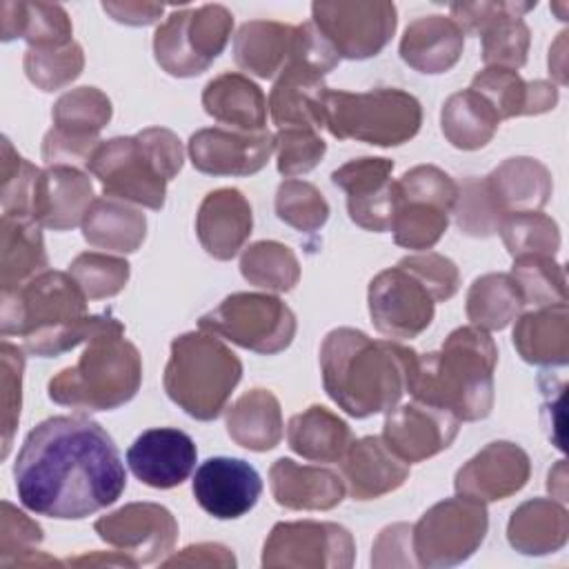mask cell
<instances>
[{
    "mask_svg": "<svg viewBox=\"0 0 569 569\" xmlns=\"http://www.w3.org/2000/svg\"><path fill=\"white\" fill-rule=\"evenodd\" d=\"M13 480L24 509L56 520L93 516L127 487L113 438L87 416H51L36 425L16 456Z\"/></svg>",
    "mask_w": 569,
    "mask_h": 569,
    "instance_id": "1",
    "label": "cell"
},
{
    "mask_svg": "<svg viewBox=\"0 0 569 569\" xmlns=\"http://www.w3.org/2000/svg\"><path fill=\"white\" fill-rule=\"evenodd\" d=\"M87 300L71 273L47 269L2 291L0 333L22 338L24 349L40 358L62 356L100 333H124L111 313L91 316Z\"/></svg>",
    "mask_w": 569,
    "mask_h": 569,
    "instance_id": "2",
    "label": "cell"
},
{
    "mask_svg": "<svg viewBox=\"0 0 569 569\" xmlns=\"http://www.w3.org/2000/svg\"><path fill=\"white\" fill-rule=\"evenodd\" d=\"M416 351L393 340H373L353 327L331 329L320 347L327 396L351 418L393 409L407 391Z\"/></svg>",
    "mask_w": 569,
    "mask_h": 569,
    "instance_id": "3",
    "label": "cell"
},
{
    "mask_svg": "<svg viewBox=\"0 0 569 569\" xmlns=\"http://www.w3.org/2000/svg\"><path fill=\"white\" fill-rule=\"evenodd\" d=\"M496 365L498 347L489 331L465 325L453 329L438 351L416 353L407 391L460 422H476L493 409Z\"/></svg>",
    "mask_w": 569,
    "mask_h": 569,
    "instance_id": "4",
    "label": "cell"
},
{
    "mask_svg": "<svg viewBox=\"0 0 569 569\" xmlns=\"http://www.w3.org/2000/svg\"><path fill=\"white\" fill-rule=\"evenodd\" d=\"M184 149L180 138L164 127H147L136 136L102 140L84 162L100 180L107 198H118L147 209H162L167 184L180 173Z\"/></svg>",
    "mask_w": 569,
    "mask_h": 569,
    "instance_id": "5",
    "label": "cell"
},
{
    "mask_svg": "<svg viewBox=\"0 0 569 569\" xmlns=\"http://www.w3.org/2000/svg\"><path fill=\"white\" fill-rule=\"evenodd\" d=\"M242 378L240 358L209 331H187L171 340L162 385L187 416L216 420Z\"/></svg>",
    "mask_w": 569,
    "mask_h": 569,
    "instance_id": "6",
    "label": "cell"
},
{
    "mask_svg": "<svg viewBox=\"0 0 569 569\" xmlns=\"http://www.w3.org/2000/svg\"><path fill=\"white\" fill-rule=\"evenodd\" d=\"M142 358L124 333L91 338L78 362L58 371L47 393L56 405L80 411H111L127 405L140 389Z\"/></svg>",
    "mask_w": 569,
    "mask_h": 569,
    "instance_id": "7",
    "label": "cell"
},
{
    "mask_svg": "<svg viewBox=\"0 0 569 569\" xmlns=\"http://www.w3.org/2000/svg\"><path fill=\"white\" fill-rule=\"evenodd\" d=\"M422 124V107L416 96L396 87L371 91H329L325 127L338 140H356L373 147L409 142Z\"/></svg>",
    "mask_w": 569,
    "mask_h": 569,
    "instance_id": "8",
    "label": "cell"
},
{
    "mask_svg": "<svg viewBox=\"0 0 569 569\" xmlns=\"http://www.w3.org/2000/svg\"><path fill=\"white\" fill-rule=\"evenodd\" d=\"M233 31V13L222 4L176 9L153 33V56L173 78L204 73L224 51Z\"/></svg>",
    "mask_w": 569,
    "mask_h": 569,
    "instance_id": "9",
    "label": "cell"
},
{
    "mask_svg": "<svg viewBox=\"0 0 569 569\" xmlns=\"http://www.w3.org/2000/svg\"><path fill=\"white\" fill-rule=\"evenodd\" d=\"M198 327L253 353L273 356L293 342L298 322L278 296L238 291L200 316Z\"/></svg>",
    "mask_w": 569,
    "mask_h": 569,
    "instance_id": "10",
    "label": "cell"
},
{
    "mask_svg": "<svg viewBox=\"0 0 569 569\" xmlns=\"http://www.w3.org/2000/svg\"><path fill=\"white\" fill-rule=\"evenodd\" d=\"M489 529L485 502L456 496L429 507L411 527V551L418 567L442 569L469 560Z\"/></svg>",
    "mask_w": 569,
    "mask_h": 569,
    "instance_id": "11",
    "label": "cell"
},
{
    "mask_svg": "<svg viewBox=\"0 0 569 569\" xmlns=\"http://www.w3.org/2000/svg\"><path fill=\"white\" fill-rule=\"evenodd\" d=\"M311 22L342 60L378 56L398 27V11L387 0L313 2Z\"/></svg>",
    "mask_w": 569,
    "mask_h": 569,
    "instance_id": "12",
    "label": "cell"
},
{
    "mask_svg": "<svg viewBox=\"0 0 569 569\" xmlns=\"http://www.w3.org/2000/svg\"><path fill=\"white\" fill-rule=\"evenodd\" d=\"M353 560L356 540L338 522H278L262 547L264 569H349Z\"/></svg>",
    "mask_w": 569,
    "mask_h": 569,
    "instance_id": "13",
    "label": "cell"
},
{
    "mask_svg": "<svg viewBox=\"0 0 569 569\" xmlns=\"http://www.w3.org/2000/svg\"><path fill=\"white\" fill-rule=\"evenodd\" d=\"M111 116V100L100 89H69L51 109L53 127L44 133L42 160L47 164H84L91 151L102 142L98 136L109 124Z\"/></svg>",
    "mask_w": 569,
    "mask_h": 569,
    "instance_id": "14",
    "label": "cell"
},
{
    "mask_svg": "<svg viewBox=\"0 0 569 569\" xmlns=\"http://www.w3.org/2000/svg\"><path fill=\"white\" fill-rule=\"evenodd\" d=\"M536 2H451V18L465 33H478L487 67L520 69L527 62L531 31L522 16Z\"/></svg>",
    "mask_w": 569,
    "mask_h": 569,
    "instance_id": "15",
    "label": "cell"
},
{
    "mask_svg": "<svg viewBox=\"0 0 569 569\" xmlns=\"http://www.w3.org/2000/svg\"><path fill=\"white\" fill-rule=\"evenodd\" d=\"M367 302L373 327L396 340L418 338L436 316V300L429 289L398 264L371 278Z\"/></svg>",
    "mask_w": 569,
    "mask_h": 569,
    "instance_id": "16",
    "label": "cell"
},
{
    "mask_svg": "<svg viewBox=\"0 0 569 569\" xmlns=\"http://www.w3.org/2000/svg\"><path fill=\"white\" fill-rule=\"evenodd\" d=\"M96 533L136 565L158 562L178 540L173 513L158 502H129L93 522Z\"/></svg>",
    "mask_w": 569,
    "mask_h": 569,
    "instance_id": "17",
    "label": "cell"
},
{
    "mask_svg": "<svg viewBox=\"0 0 569 569\" xmlns=\"http://www.w3.org/2000/svg\"><path fill=\"white\" fill-rule=\"evenodd\" d=\"M391 171L393 160L362 156L331 173V182L347 193L351 222L365 231L385 233L391 229L398 209V184L391 180Z\"/></svg>",
    "mask_w": 569,
    "mask_h": 569,
    "instance_id": "18",
    "label": "cell"
},
{
    "mask_svg": "<svg viewBox=\"0 0 569 569\" xmlns=\"http://www.w3.org/2000/svg\"><path fill=\"white\" fill-rule=\"evenodd\" d=\"M460 431V420L433 405L411 400L387 411L382 440L405 462H422L451 447Z\"/></svg>",
    "mask_w": 569,
    "mask_h": 569,
    "instance_id": "19",
    "label": "cell"
},
{
    "mask_svg": "<svg viewBox=\"0 0 569 569\" xmlns=\"http://www.w3.org/2000/svg\"><path fill=\"white\" fill-rule=\"evenodd\" d=\"M529 476L531 460L527 451L516 442L493 440L456 471L453 489L458 496L478 502H496L518 493Z\"/></svg>",
    "mask_w": 569,
    "mask_h": 569,
    "instance_id": "20",
    "label": "cell"
},
{
    "mask_svg": "<svg viewBox=\"0 0 569 569\" xmlns=\"http://www.w3.org/2000/svg\"><path fill=\"white\" fill-rule=\"evenodd\" d=\"M191 491L209 516L236 520L256 507L262 493V480L247 460L213 456L196 469Z\"/></svg>",
    "mask_w": 569,
    "mask_h": 569,
    "instance_id": "21",
    "label": "cell"
},
{
    "mask_svg": "<svg viewBox=\"0 0 569 569\" xmlns=\"http://www.w3.org/2000/svg\"><path fill=\"white\" fill-rule=\"evenodd\" d=\"M191 164L207 176H251L267 167L276 151L273 133H244L222 127L198 129L189 138Z\"/></svg>",
    "mask_w": 569,
    "mask_h": 569,
    "instance_id": "22",
    "label": "cell"
},
{
    "mask_svg": "<svg viewBox=\"0 0 569 569\" xmlns=\"http://www.w3.org/2000/svg\"><path fill=\"white\" fill-rule=\"evenodd\" d=\"M198 449L189 433L176 427H153L142 431L127 449L131 473L147 487L173 489L196 469Z\"/></svg>",
    "mask_w": 569,
    "mask_h": 569,
    "instance_id": "23",
    "label": "cell"
},
{
    "mask_svg": "<svg viewBox=\"0 0 569 569\" xmlns=\"http://www.w3.org/2000/svg\"><path fill=\"white\" fill-rule=\"evenodd\" d=\"M93 200V184L84 171L71 164H49L38 173L31 198V218L40 227L69 231L82 224Z\"/></svg>",
    "mask_w": 569,
    "mask_h": 569,
    "instance_id": "24",
    "label": "cell"
},
{
    "mask_svg": "<svg viewBox=\"0 0 569 569\" xmlns=\"http://www.w3.org/2000/svg\"><path fill=\"white\" fill-rule=\"evenodd\" d=\"M253 229V213L242 191L222 187L209 191L196 213V233L202 249L216 260H231Z\"/></svg>",
    "mask_w": 569,
    "mask_h": 569,
    "instance_id": "25",
    "label": "cell"
},
{
    "mask_svg": "<svg viewBox=\"0 0 569 569\" xmlns=\"http://www.w3.org/2000/svg\"><path fill=\"white\" fill-rule=\"evenodd\" d=\"M342 480L353 500H376L405 485L409 462L398 458L382 436L353 440L340 460Z\"/></svg>",
    "mask_w": 569,
    "mask_h": 569,
    "instance_id": "26",
    "label": "cell"
},
{
    "mask_svg": "<svg viewBox=\"0 0 569 569\" xmlns=\"http://www.w3.org/2000/svg\"><path fill=\"white\" fill-rule=\"evenodd\" d=\"M273 500L293 511H329L345 498V480L316 465H300L291 458H278L269 469Z\"/></svg>",
    "mask_w": 569,
    "mask_h": 569,
    "instance_id": "27",
    "label": "cell"
},
{
    "mask_svg": "<svg viewBox=\"0 0 569 569\" xmlns=\"http://www.w3.org/2000/svg\"><path fill=\"white\" fill-rule=\"evenodd\" d=\"M327 84L320 73L313 69L289 62L269 93V113L278 129L302 127V129H322L325 127V102Z\"/></svg>",
    "mask_w": 569,
    "mask_h": 569,
    "instance_id": "28",
    "label": "cell"
},
{
    "mask_svg": "<svg viewBox=\"0 0 569 569\" xmlns=\"http://www.w3.org/2000/svg\"><path fill=\"white\" fill-rule=\"evenodd\" d=\"M465 31L451 16H420L407 24L400 38V58L418 73L449 71L462 56Z\"/></svg>",
    "mask_w": 569,
    "mask_h": 569,
    "instance_id": "29",
    "label": "cell"
},
{
    "mask_svg": "<svg viewBox=\"0 0 569 569\" xmlns=\"http://www.w3.org/2000/svg\"><path fill=\"white\" fill-rule=\"evenodd\" d=\"M498 113L500 120L516 116L547 113L558 104V87L549 80H522L518 71L485 67L471 80V87Z\"/></svg>",
    "mask_w": 569,
    "mask_h": 569,
    "instance_id": "30",
    "label": "cell"
},
{
    "mask_svg": "<svg viewBox=\"0 0 569 569\" xmlns=\"http://www.w3.org/2000/svg\"><path fill=\"white\" fill-rule=\"evenodd\" d=\"M204 111L233 131H267V98L262 89L244 73L224 71L202 89Z\"/></svg>",
    "mask_w": 569,
    "mask_h": 569,
    "instance_id": "31",
    "label": "cell"
},
{
    "mask_svg": "<svg viewBox=\"0 0 569 569\" xmlns=\"http://www.w3.org/2000/svg\"><path fill=\"white\" fill-rule=\"evenodd\" d=\"M518 356L529 365L565 367L569 362L567 302L520 313L511 333Z\"/></svg>",
    "mask_w": 569,
    "mask_h": 569,
    "instance_id": "32",
    "label": "cell"
},
{
    "mask_svg": "<svg viewBox=\"0 0 569 569\" xmlns=\"http://www.w3.org/2000/svg\"><path fill=\"white\" fill-rule=\"evenodd\" d=\"M485 184L505 216L518 211H540L553 191L551 171L540 160L529 156L502 160L491 173L485 176Z\"/></svg>",
    "mask_w": 569,
    "mask_h": 569,
    "instance_id": "33",
    "label": "cell"
},
{
    "mask_svg": "<svg viewBox=\"0 0 569 569\" xmlns=\"http://www.w3.org/2000/svg\"><path fill=\"white\" fill-rule=\"evenodd\" d=\"M507 540L525 556L560 551L569 540V511L553 498H531L513 509Z\"/></svg>",
    "mask_w": 569,
    "mask_h": 569,
    "instance_id": "34",
    "label": "cell"
},
{
    "mask_svg": "<svg viewBox=\"0 0 569 569\" xmlns=\"http://www.w3.org/2000/svg\"><path fill=\"white\" fill-rule=\"evenodd\" d=\"M296 27L276 20H249L233 38L236 64L262 80L276 78L291 60Z\"/></svg>",
    "mask_w": 569,
    "mask_h": 569,
    "instance_id": "35",
    "label": "cell"
},
{
    "mask_svg": "<svg viewBox=\"0 0 569 569\" xmlns=\"http://www.w3.org/2000/svg\"><path fill=\"white\" fill-rule=\"evenodd\" d=\"M49 258L40 224L31 216L2 213L0 222V284L16 289L33 276L47 271Z\"/></svg>",
    "mask_w": 569,
    "mask_h": 569,
    "instance_id": "36",
    "label": "cell"
},
{
    "mask_svg": "<svg viewBox=\"0 0 569 569\" xmlns=\"http://www.w3.org/2000/svg\"><path fill=\"white\" fill-rule=\"evenodd\" d=\"M287 442L305 460L340 462L353 442V433L338 413L322 405H311L289 418Z\"/></svg>",
    "mask_w": 569,
    "mask_h": 569,
    "instance_id": "37",
    "label": "cell"
},
{
    "mask_svg": "<svg viewBox=\"0 0 569 569\" xmlns=\"http://www.w3.org/2000/svg\"><path fill=\"white\" fill-rule=\"evenodd\" d=\"M73 24L64 7L51 2H0V36L4 42L22 38L29 47H64L73 42Z\"/></svg>",
    "mask_w": 569,
    "mask_h": 569,
    "instance_id": "38",
    "label": "cell"
},
{
    "mask_svg": "<svg viewBox=\"0 0 569 569\" xmlns=\"http://www.w3.org/2000/svg\"><path fill=\"white\" fill-rule=\"evenodd\" d=\"M282 431V409L269 389H249L227 407V433L242 449L269 451L280 445Z\"/></svg>",
    "mask_w": 569,
    "mask_h": 569,
    "instance_id": "39",
    "label": "cell"
},
{
    "mask_svg": "<svg viewBox=\"0 0 569 569\" xmlns=\"http://www.w3.org/2000/svg\"><path fill=\"white\" fill-rule=\"evenodd\" d=\"M80 227L91 247L116 253H133L147 238L144 213L118 198H96Z\"/></svg>",
    "mask_w": 569,
    "mask_h": 569,
    "instance_id": "40",
    "label": "cell"
},
{
    "mask_svg": "<svg viewBox=\"0 0 569 569\" xmlns=\"http://www.w3.org/2000/svg\"><path fill=\"white\" fill-rule=\"evenodd\" d=\"M496 109L473 89L451 93L440 111V127L451 147L476 151L491 142L500 127Z\"/></svg>",
    "mask_w": 569,
    "mask_h": 569,
    "instance_id": "41",
    "label": "cell"
},
{
    "mask_svg": "<svg viewBox=\"0 0 569 569\" xmlns=\"http://www.w3.org/2000/svg\"><path fill=\"white\" fill-rule=\"evenodd\" d=\"M525 300L509 273H485L467 291V318L471 325L500 331L520 316Z\"/></svg>",
    "mask_w": 569,
    "mask_h": 569,
    "instance_id": "42",
    "label": "cell"
},
{
    "mask_svg": "<svg viewBox=\"0 0 569 569\" xmlns=\"http://www.w3.org/2000/svg\"><path fill=\"white\" fill-rule=\"evenodd\" d=\"M240 273L249 284L282 293L298 284L300 262L291 247L278 240H258L242 251Z\"/></svg>",
    "mask_w": 569,
    "mask_h": 569,
    "instance_id": "43",
    "label": "cell"
},
{
    "mask_svg": "<svg viewBox=\"0 0 569 569\" xmlns=\"http://www.w3.org/2000/svg\"><path fill=\"white\" fill-rule=\"evenodd\" d=\"M42 527L24 511L16 509L9 500H2L0 520V567H44L62 565L56 558L42 553Z\"/></svg>",
    "mask_w": 569,
    "mask_h": 569,
    "instance_id": "44",
    "label": "cell"
},
{
    "mask_svg": "<svg viewBox=\"0 0 569 569\" xmlns=\"http://www.w3.org/2000/svg\"><path fill=\"white\" fill-rule=\"evenodd\" d=\"M449 227V211L416 198H400L391 222L393 242L405 249L427 251L431 249Z\"/></svg>",
    "mask_w": 569,
    "mask_h": 569,
    "instance_id": "45",
    "label": "cell"
},
{
    "mask_svg": "<svg viewBox=\"0 0 569 569\" xmlns=\"http://www.w3.org/2000/svg\"><path fill=\"white\" fill-rule=\"evenodd\" d=\"M509 276L516 280L525 307H549L567 302V278L553 256H518Z\"/></svg>",
    "mask_w": 569,
    "mask_h": 569,
    "instance_id": "46",
    "label": "cell"
},
{
    "mask_svg": "<svg viewBox=\"0 0 569 569\" xmlns=\"http://www.w3.org/2000/svg\"><path fill=\"white\" fill-rule=\"evenodd\" d=\"M511 258L556 256L560 249V229L553 218L540 211L507 213L498 229Z\"/></svg>",
    "mask_w": 569,
    "mask_h": 569,
    "instance_id": "47",
    "label": "cell"
},
{
    "mask_svg": "<svg viewBox=\"0 0 569 569\" xmlns=\"http://www.w3.org/2000/svg\"><path fill=\"white\" fill-rule=\"evenodd\" d=\"M24 73L40 91H58L71 84L84 69L82 47L73 40L64 47H29L22 58Z\"/></svg>",
    "mask_w": 569,
    "mask_h": 569,
    "instance_id": "48",
    "label": "cell"
},
{
    "mask_svg": "<svg viewBox=\"0 0 569 569\" xmlns=\"http://www.w3.org/2000/svg\"><path fill=\"white\" fill-rule=\"evenodd\" d=\"M276 216L302 233H313L325 227L329 220V202L322 191L307 182L287 178L278 184L276 191Z\"/></svg>",
    "mask_w": 569,
    "mask_h": 569,
    "instance_id": "49",
    "label": "cell"
},
{
    "mask_svg": "<svg viewBox=\"0 0 569 569\" xmlns=\"http://www.w3.org/2000/svg\"><path fill=\"white\" fill-rule=\"evenodd\" d=\"M451 213L458 229L473 238H489L498 233L500 222L505 220V213L489 193L485 178L476 176H469L458 184V200Z\"/></svg>",
    "mask_w": 569,
    "mask_h": 569,
    "instance_id": "50",
    "label": "cell"
},
{
    "mask_svg": "<svg viewBox=\"0 0 569 569\" xmlns=\"http://www.w3.org/2000/svg\"><path fill=\"white\" fill-rule=\"evenodd\" d=\"M69 273L89 300H102L120 293L127 287L131 269L124 258L84 251L71 260Z\"/></svg>",
    "mask_w": 569,
    "mask_h": 569,
    "instance_id": "51",
    "label": "cell"
},
{
    "mask_svg": "<svg viewBox=\"0 0 569 569\" xmlns=\"http://www.w3.org/2000/svg\"><path fill=\"white\" fill-rule=\"evenodd\" d=\"M40 169L22 158L9 138H2V169H0V202L2 213L31 216V198Z\"/></svg>",
    "mask_w": 569,
    "mask_h": 569,
    "instance_id": "52",
    "label": "cell"
},
{
    "mask_svg": "<svg viewBox=\"0 0 569 569\" xmlns=\"http://www.w3.org/2000/svg\"><path fill=\"white\" fill-rule=\"evenodd\" d=\"M276 164L284 178L309 173L327 153V142L313 129L284 127L273 136Z\"/></svg>",
    "mask_w": 569,
    "mask_h": 569,
    "instance_id": "53",
    "label": "cell"
},
{
    "mask_svg": "<svg viewBox=\"0 0 569 569\" xmlns=\"http://www.w3.org/2000/svg\"><path fill=\"white\" fill-rule=\"evenodd\" d=\"M0 402H2V458L9 456L13 433L20 420L22 409V371H24V356L22 351L2 340L0 345Z\"/></svg>",
    "mask_w": 569,
    "mask_h": 569,
    "instance_id": "54",
    "label": "cell"
},
{
    "mask_svg": "<svg viewBox=\"0 0 569 569\" xmlns=\"http://www.w3.org/2000/svg\"><path fill=\"white\" fill-rule=\"evenodd\" d=\"M396 184L400 198L427 200L447 209L449 213L453 211V204L458 200V182L433 164H418L405 171L400 180H396Z\"/></svg>",
    "mask_w": 569,
    "mask_h": 569,
    "instance_id": "55",
    "label": "cell"
},
{
    "mask_svg": "<svg viewBox=\"0 0 569 569\" xmlns=\"http://www.w3.org/2000/svg\"><path fill=\"white\" fill-rule=\"evenodd\" d=\"M398 267L413 273L429 289L436 302H445L453 298L456 291L460 289V271L456 262L442 253L425 251V253L405 256L402 260H398Z\"/></svg>",
    "mask_w": 569,
    "mask_h": 569,
    "instance_id": "56",
    "label": "cell"
},
{
    "mask_svg": "<svg viewBox=\"0 0 569 569\" xmlns=\"http://www.w3.org/2000/svg\"><path fill=\"white\" fill-rule=\"evenodd\" d=\"M411 551V527L405 522H396L385 527L371 551L373 567H411L416 560L409 556Z\"/></svg>",
    "mask_w": 569,
    "mask_h": 569,
    "instance_id": "57",
    "label": "cell"
},
{
    "mask_svg": "<svg viewBox=\"0 0 569 569\" xmlns=\"http://www.w3.org/2000/svg\"><path fill=\"white\" fill-rule=\"evenodd\" d=\"M162 567H236V556L220 542H198L162 560Z\"/></svg>",
    "mask_w": 569,
    "mask_h": 569,
    "instance_id": "58",
    "label": "cell"
},
{
    "mask_svg": "<svg viewBox=\"0 0 569 569\" xmlns=\"http://www.w3.org/2000/svg\"><path fill=\"white\" fill-rule=\"evenodd\" d=\"M104 13L129 27H147L160 20L164 7L158 2H102Z\"/></svg>",
    "mask_w": 569,
    "mask_h": 569,
    "instance_id": "59",
    "label": "cell"
},
{
    "mask_svg": "<svg viewBox=\"0 0 569 569\" xmlns=\"http://www.w3.org/2000/svg\"><path fill=\"white\" fill-rule=\"evenodd\" d=\"M69 565L73 567H96V565H113V567H138L129 556L120 553V551H109V553H102V551H93V553H84V556H78V558H71Z\"/></svg>",
    "mask_w": 569,
    "mask_h": 569,
    "instance_id": "60",
    "label": "cell"
},
{
    "mask_svg": "<svg viewBox=\"0 0 569 569\" xmlns=\"http://www.w3.org/2000/svg\"><path fill=\"white\" fill-rule=\"evenodd\" d=\"M565 44H567V31L558 33V40L549 49V73L558 80V84L567 82V76H565Z\"/></svg>",
    "mask_w": 569,
    "mask_h": 569,
    "instance_id": "61",
    "label": "cell"
},
{
    "mask_svg": "<svg viewBox=\"0 0 569 569\" xmlns=\"http://www.w3.org/2000/svg\"><path fill=\"white\" fill-rule=\"evenodd\" d=\"M547 489L551 491V498L558 502L567 500V465L565 460H558V465L549 471Z\"/></svg>",
    "mask_w": 569,
    "mask_h": 569,
    "instance_id": "62",
    "label": "cell"
}]
</instances>
